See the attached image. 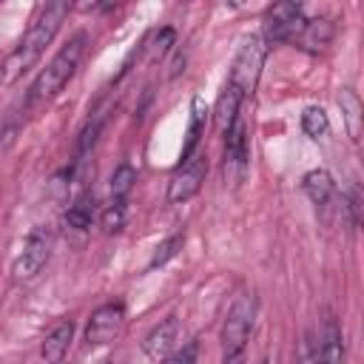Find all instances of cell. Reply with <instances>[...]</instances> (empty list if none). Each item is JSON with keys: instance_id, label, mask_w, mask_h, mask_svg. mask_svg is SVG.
<instances>
[{"instance_id": "obj_19", "label": "cell", "mask_w": 364, "mask_h": 364, "mask_svg": "<svg viewBox=\"0 0 364 364\" xmlns=\"http://www.w3.org/2000/svg\"><path fill=\"white\" fill-rule=\"evenodd\" d=\"M134 185H136V171L131 165H119L114 171V176H111V202H122L125 205V199L134 191Z\"/></svg>"}, {"instance_id": "obj_7", "label": "cell", "mask_w": 364, "mask_h": 364, "mask_svg": "<svg viewBox=\"0 0 364 364\" xmlns=\"http://www.w3.org/2000/svg\"><path fill=\"white\" fill-rule=\"evenodd\" d=\"M301 6L299 3H273L264 11V31L259 34L267 46L270 43H293L301 28Z\"/></svg>"}, {"instance_id": "obj_22", "label": "cell", "mask_w": 364, "mask_h": 364, "mask_svg": "<svg viewBox=\"0 0 364 364\" xmlns=\"http://www.w3.org/2000/svg\"><path fill=\"white\" fill-rule=\"evenodd\" d=\"M182 245H185V236H182V233H173V236H168L165 242H159V245L154 247V256H151V262H148V270L162 267L165 262H171V259L182 250Z\"/></svg>"}, {"instance_id": "obj_15", "label": "cell", "mask_w": 364, "mask_h": 364, "mask_svg": "<svg viewBox=\"0 0 364 364\" xmlns=\"http://www.w3.org/2000/svg\"><path fill=\"white\" fill-rule=\"evenodd\" d=\"M242 102H245L242 94H239L230 82H225L222 91H219V97H216V105H213V117H216V128H219V134H225V131L236 122Z\"/></svg>"}, {"instance_id": "obj_26", "label": "cell", "mask_w": 364, "mask_h": 364, "mask_svg": "<svg viewBox=\"0 0 364 364\" xmlns=\"http://www.w3.org/2000/svg\"><path fill=\"white\" fill-rule=\"evenodd\" d=\"M173 37H176V34H173V28H159V31H156V37H154V43H151V57H154V60H159V57L171 48Z\"/></svg>"}, {"instance_id": "obj_14", "label": "cell", "mask_w": 364, "mask_h": 364, "mask_svg": "<svg viewBox=\"0 0 364 364\" xmlns=\"http://www.w3.org/2000/svg\"><path fill=\"white\" fill-rule=\"evenodd\" d=\"M333 34H336V26L327 20V17H316V20H304L299 34H296V46L304 48V51H324L330 43H333Z\"/></svg>"}, {"instance_id": "obj_18", "label": "cell", "mask_w": 364, "mask_h": 364, "mask_svg": "<svg viewBox=\"0 0 364 364\" xmlns=\"http://www.w3.org/2000/svg\"><path fill=\"white\" fill-rule=\"evenodd\" d=\"M91 219H94V199L88 193L77 196V202L65 210V225L74 228V230H88L91 228Z\"/></svg>"}, {"instance_id": "obj_11", "label": "cell", "mask_w": 364, "mask_h": 364, "mask_svg": "<svg viewBox=\"0 0 364 364\" xmlns=\"http://www.w3.org/2000/svg\"><path fill=\"white\" fill-rule=\"evenodd\" d=\"M176 338H179V318L168 316V318H162L159 324H154L148 330V336L142 338V353L154 364H162L176 350Z\"/></svg>"}, {"instance_id": "obj_8", "label": "cell", "mask_w": 364, "mask_h": 364, "mask_svg": "<svg viewBox=\"0 0 364 364\" xmlns=\"http://www.w3.org/2000/svg\"><path fill=\"white\" fill-rule=\"evenodd\" d=\"M205 173H208V156L202 151H196L188 162H179L176 173L168 182V202L171 205H182V202L193 199L202 191Z\"/></svg>"}, {"instance_id": "obj_6", "label": "cell", "mask_w": 364, "mask_h": 364, "mask_svg": "<svg viewBox=\"0 0 364 364\" xmlns=\"http://www.w3.org/2000/svg\"><path fill=\"white\" fill-rule=\"evenodd\" d=\"M225 136V156H222V171L225 179L230 185H239L247 173V162H250V136H247V125L242 117H236V122L222 134Z\"/></svg>"}, {"instance_id": "obj_24", "label": "cell", "mask_w": 364, "mask_h": 364, "mask_svg": "<svg viewBox=\"0 0 364 364\" xmlns=\"http://www.w3.org/2000/svg\"><path fill=\"white\" fill-rule=\"evenodd\" d=\"M196 355H199V341L193 338V341L182 344L179 350H173L162 364H196Z\"/></svg>"}, {"instance_id": "obj_21", "label": "cell", "mask_w": 364, "mask_h": 364, "mask_svg": "<svg viewBox=\"0 0 364 364\" xmlns=\"http://www.w3.org/2000/svg\"><path fill=\"white\" fill-rule=\"evenodd\" d=\"M102 119H105V117L97 114L94 119L85 122V128H82L80 136H77V148H74V156H77V159H74V162H82V156L94 148V142H97V136H100V131H102Z\"/></svg>"}, {"instance_id": "obj_16", "label": "cell", "mask_w": 364, "mask_h": 364, "mask_svg": "<svg viewBox=\"0 0 364 364\" xmlns=\"http://www.w3.org/2000/svg\"><path fill=\"white\" fill-rule=\"evenodd\" d=\"M205 122H208V108H205V102L199 97H193L191 119H188V134H185V145H182V162H188L199 151V142L205 136Z\"/></svg>"}, {"instance_id": "obj_23", "label": "cell", "mask_w": 364, "mask_h": 364, "mask_svg": "<svg viewBox=\"0 0 364 364\" xmlns=\"http://www.w3.org/2000/svg\"><path fill=\"white\" fill-rule=\"evenodd\" d=\"M100 228L105 233H119L125 228V205L122 202H111L102 213H100Z\"/></svg>"}, {"instance_id": "obj_13", "label": "cell", "mask_w": 364, "mask_h": 364, "mask_svg": "<svg viewBox=\"0 0 364 364\" xmlns=\"http://www.w3.org/2000/svg\"><path fill=\"white\" fill-rule=\"evenodd\" d=\"M71 338H74V321H71V318L57 321V324L46 333V338H43V344H40L43 361H46V364H60V361L65 358V353H68Z\"/></svg>"}, {"instance_id": "obj_9", "label": "cell", "mask_w": 364, "mask_h": 364, "mask_svg": "<svg viewBox=\"0 0 364 364\" xmlns=\"http://www.w3.org/2000/svg\"><path fill=\"white\" fill-rule=\"evenodd\" d=\"M122 327H125V304L122 301L100 304L85 324V341H88V347L111 344L114 338H119Z\"/></svg>"}, {"instance_id": "obj_5", "label": "cell", "mask_w": 364, "mask_h": 364, "mask_svg": "<svg viewBox=\"0 0 364 364\" xmlns=\"http://www.w3.org/2000/svg\"><path fill=\"white\" fill-rule=\"evenodd\" d=\"M51 250H54V230H51L48 225H37V228L28 233V239H26V245H23V250H20V256H17L14 264H11L14 279H17V282L34 279V276L48 264Z\"/></svg>"}, {"instance_id": "obj_10", "label": "cell", "mask_w": 364, "mask_h": 364, "mask_svg": "<svg viewBox=\"0 0 364 364\" xmlns=\"http://www.w3.org/2000/svg\"><path fill=\"white\" fill-rule=\"evenodd\" d=\"M301 188H304L307 199L316 205V210L321 213L324 222H330V213H333V210L338 213L341 199H338V191H336L333 176H330L324 168H313V171H307L304 179H301Z\"/></svg>"}, {"instance_id": "obj_4", "label": "cell", "mask_w": 364, "mask_h": 364, "mask_svg": "<svg viewBox=\"0 0 364 364\" xmlns=\"http://www.w3.org/2000/svg\"><path fill=\"white\" fill-rule=\"evenodd\" d=\"M264 57H267V43H264L259 34H253V37H247V40L242 43V48H239V54H236V60H233L230 77H228V82L242 94V100L253 97L256 82H259V77H262Z\"/></svg>"}, {"instance_id": "obj_3", "label": "cell", "mask_w": 364, "mask_h": 364, "mask_svg": "<svg viewBox=\"0 0 364 364\" xmlns=\"http://www.w3.org/2000/svg\"><path fill=\"white\" fill-rule=\"evenodd\" d=\"M256 310H259V301H256L253 290H242L233 299V304L228 307V316H225L222 330H219L222 364H242L245 361V350H247V341H250V333L256 324Z\"/></svg>"}, {"instance_id": "obj_20", "label": "cell", "mask_w": 364, "mask_h": 364, "mask_svg": "<svg viewBox=\"0 0 364 364\" xmlns=\"http://www.w3.org/2000/svg\"><path fill=\"white\" fill-rule=\"evenodd\" d=\"M327 128H330V119H327V111H324V108H318V105L304 108V114H301V131H304L307 136L318 139V136L327 134Z\"/></svg>"}, {"instance_id": "obj_17", "label": "cell", "mask_w": 364, "mask_h": 364, "mask_svg": "<svg viewBox=\"0 0 364 364\" xmlns=\"http://www.w3.org/2000/svg\"><path fill=\"white\" fill-rule=\"evenodd\" d=\"M338 105H341V114L347 119L350 136L358 139V134H361V102H358V94L353 88H344L341 97H338Z\"/></svg>"}, {"instance_id": "obj_2", "label": "cell", "mask_w": 364, "mask_h": 364, "mask_svg": "<svg viewBox=\"0 0 364 364\" xmlns=\"http://www.w3.org/2000/svg\"><path fill=\"white\" fill-rule=\"evenodd\" d=\"M85 48H88V34H85V31L71 34V37L60 46V51L48 60V65L34 77V82H31V88H28V97H26V105L51 102V100L68 85V80L77 74Z\"/></svg>"}, {"instance_id": "obj_1", "label": "cell", "mask_w": 364, "mask_h": 364, "mask_svg": "<svg viewBox=\"0 0 364 364\" xmlns=\"http://www.w3.org/2000/svg\"><path fill=\"white\" fill-rule=\"evenodd\" d=\"M68 11H71V3H65V0H54V3H46L40 9V14L28 26V31L6 54V60L0 65V85H14L28 68H34V63L43 57L46 46L54 40V34L60 31Z\"/></svg>"}, {"instance_id": "obj_25", "label": "cell", "mask_w": 364, "mask_h": 364, "mask_svg": "<svg viewBox=\"0 0 364 364\" xmlns=\"http://www.w3.org/2000/svg\"><path fill=\"white\" fill-rule=\"evenodd\" d=\"M296 361H299V364H321L318 350H316V341H313L310 333L301 336V341H299V358H296Z\"/></svg>"}, {"instance_id": "obj_12", "label": "cell", "mask_w": 364, "mask_h": 364, "mask_svg": "<svg viewBox=\"0 0 364 364\" xmlns=\"http://www.w3.org/2000/svg\"><path fill=\"white\" fill-rule=\"evenodd\" d=\"M316 350H318L321 364H344V361H347L341 324L336 321V316H333V313H327V316H324V321H321V333H318Z\"/></svg>"}]
</instances>
